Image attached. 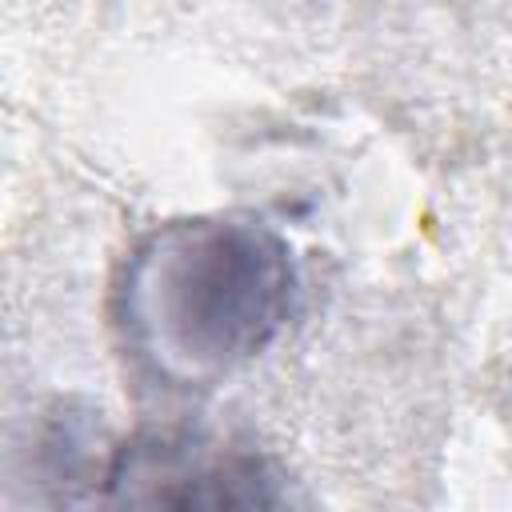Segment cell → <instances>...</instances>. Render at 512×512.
Here are the masks:
<instances>
[{
	"instance_id": "obj_2",
	"label": "cell",
	"mask_w": 512,
	"mask_h": 512,
	"mask_svg": "<svg viewBox=\"0 0 512 512\" xmlns=\"http://www.w3.org/2000/svg\"><path fill=\"white\" fill-rule=\"evenodd\" d=\"M88 512H288V488L252 444L140 432L100 468Z\"/></svg>"
},
{
	"instance_id": "obj_1",
	"label": "cell",
	"mask_w": 512,
	"mask_h": 512,
	"mask_svg": "<svg viewBox=\"0 0 512 512\" xmlns=\"http://www.w3.org/2000/svg\"><path fill=\"white\" fill-rule=\"evenodd\" d=\"M300 308L292 244L252 216H184L128 256L116 320L136 364L168 388H216L264 356Z\"/></svg>"
}]
</instances>
